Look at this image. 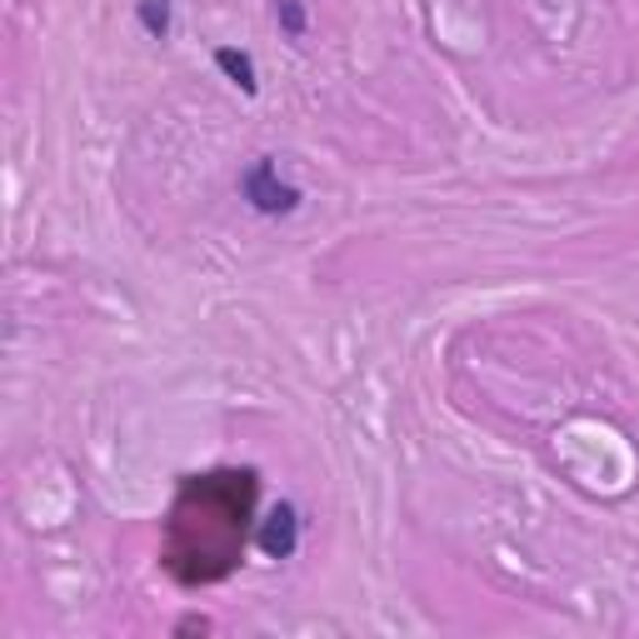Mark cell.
Instances as JSON below:
<instances>
[{"label":"cell","instance_id":"cell-1","mask_svg":"<svg viewBox=\"0 0 639 639\" xmlns=\"http://www.w3.org/2000/svg\"><path fill=\"white\" fill-rule=\"evenodd\" d=\"M255 470H206L185 475L165 525V570L180 585H216L240 564L255 525Z\"/></svg>","mask_w":639,"mask_h":639},{"label":"cell","instance_id":"cell-2","mask_svg":"<svg viewBox=\"0 0 639 639\" xmlns=\"http://www.w3.org/2000/svg\"><path fill=\"white\" fill-rule=\"evenodd\" d=\"M240 196H245V206L255 210V216H290V210H300V190L285 180L280 165H275L271 155L240 175Z\"/></svg>","mask_w":639,"mask_h":639},{"label":"cell","instance_id":"cell-3","mask_svg":"<svg viewBox=\"0 0 639 639\" xmlns=\"http://www.w3.org/2000/svg\"><path fill=\"white\" fill-rule=\"evenodd\" d=\"M295 540H300V520H295V509H290V505H280V509L271 515V525L261 530V550L275 554V560H285V554L295 550Z\"/></svg>","mask_w":639,"mask_h":639},{"label":"cell","instance_id":"cell-4","mask_svg":"<svg viewBox=\"0 0 639 639\" xmlns=\"http://www.w3.org/2000/svg\"><path fill=\"white\" fill-rule=\"evenodd\" d=\"M216 66L230 76V86H240L245 96H255V60H250V55H240V51L225 45V51H216Z\"/></svg>","mask_w":639,"mask_h":639},{"label":"cell","instance_id":"cell-5","mask_svg":"<svg viewBox=\"0 0 639 639\" xmlns=\"http://www.w3.org/2000/svg\"><path fill=\"white\" fill-rule=\"evenodd\" d=\"M135 15H141V25L155 35V41L170 35V0H141V11Z\"/></svg>","mask_w":639,"mask_h":639},{"label":"cell","instance_id":"cell-6","mask_svg":"<svg viewBox=\"0 0 639 639\" xmlns=\"http://www.w3.org/2000/svg\"><path fill=\"white\" fill-rule=\"evenodd\" d=\"M275 21H280L285 35H305V11H300V0H275Z\"/></svg>","mask_w":639,"mask_h":639}]
</instances>
